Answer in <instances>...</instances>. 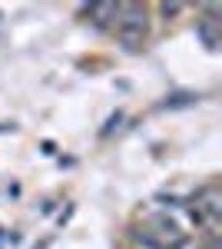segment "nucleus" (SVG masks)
I'll return each instance as SVG.
<instances>
[{"instance_id":"obj_5","label":"nucleus","mask_w":222,"mask_h":249,"mask_svg":"<svg viewBox=\"0 0 222 249\" xmlns=\"http://www.w3.org/2000/svg\"><path fill=\"white\" fill-rule=\"evenodd\" d=\"M50 246V239H43V243H40V246H34V249H47Z\"/></svg>"},{"instance_id":"obj_2","label":"nucleus","mask_w":222,"mask_h":249,"mask_svg":"<svg viewBox=\"0 0 222 249\" xmlns=\"http://www.w3.org/2000/svg\"><path fill=\"white\" fill-rule=\"evenodd\" d=\"M80 14L93 17V27L113 30V23H116V17H120V3H90V7H80Z\"/></svg>"},{"instance_id":"obj_6","label":"nucleus","mask_w":222,"mask_h":249,"mask_svg":"<svg viewBox=\"0 0 222 249\" xmlns=\"http://www.w3.org/2000/svg\"><path fill=\"white\" fill-rule=\"evenodd\" d=\"M0 232H3V230H0Z\"/></svg>"},{"instance_id":"obj_1","label":"nucleus","mask_w":222,"mask_h":249,"mask_svg":"<svg viewBox=\"0 0 222 249\" xmlns=\"http://www.w3.org/2000/svg\"><path fill=\"white\" fill-rule=\"evenodd\" d=\"M149 30V14L146 7H136V3H120V17L113 23V34L123 40L126 47H139L146 40Z\"/></svg>"},{"instance_id":"obj_4","label":"nucleus","mask_w":222,"mask_h":249,"mask_svg":"<svg viewBox=\"0 0 222 249\" xmlns=\"http://www.w3.org/2000/svg\"><path fill=\"white\" fill-rule=\"evenodd\" d=\"M70 216H73V206H67V210L60 213V219H56V223H60V226H67V223H70Z\"/></svg>"},{"instance_id":"obj_3","label":"nucleus","mask_w":222,"mask_h":249,"mask_svg":"<svg viewBox=\"0 0 222 249\" xmlns=\"http://www.w3.org/2000/svg\"><path fill=\"white\" fill-rule=\"evenodd\" d=\"M186 10V3H163V7H159V14H163V17H179V14H183Z\"/></svg>"}]
</instances>
